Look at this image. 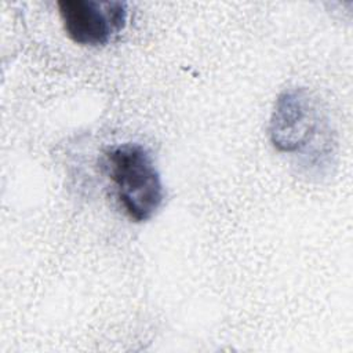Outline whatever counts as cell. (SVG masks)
<instances>
[{"instance_id": "6da1fadb", "label": "cell", "mask_w": 353, "mask_h": 353, "mask_svg": "<svg viewBox=\"0 0 353 353\" xmlns=\"http://www.w3.org/2000/svg\"><path fill=\"white\" fill-rule=\"evenodd\" d=\"M108 163L125 214L135 222L150 219L163 203L164 189L149 152L138 143H123L108 153Z\"/></svg>"}, {"instance_id": "7a4b0ae2", "label": "cell", "mask_w": 353, "mask_h": 353, "mask_svg": "<svg viewBox=\"0 0 353 353\" xmlns=\"http://www.w3.org/2000/svg\"><path fill=\"white\" fill-rule=\"evenodd\" d=\"M320 120L319 109L305 90L284 91L279 95L270 119V141L280 152H302L316 139Z\"/></svg>"}, {"instance_id": "3957f363", "label": "cell", "mask_w": 353, "mask_h": 353, "mask_svg": "<svg viewBox=\"0 0 353 353\" xmlns=\"http://www.w3.org/2000/svg\"><path fill=\"white\" fill-rule=\"evenodd\" d=\"M59 15L68 37L80 46H103L121 32L127 21L123 1L61 0Z\"/></svg>"}]
</instances>
